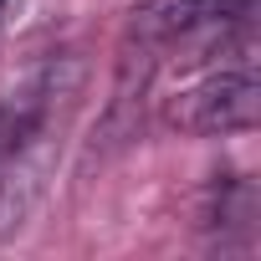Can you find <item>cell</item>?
<instances>
[{
	"instance_id": "6da1fadb",
	"label": "cell",
	"mask_w": 261,
	"mask_h": 261,
	"mask_svg": "<svg viewBox=\"0 0 261 261\" xmlns=\"http://www.w3.org/2000/svg\"><path fill=\"white\" fill-rule=\"evenodd\" d=\"M256 118H261V82L251 67L215 72L190 92H179V102L169 108V123L179 134H246L256 128Z\"/></svg>"
},
{
	"instance_id": "7a4b0ae2",
	"label": "cell",
	"mask_w": 261,
	"mask_h": 261,
	"mask_svg": "<svg viewBox=\"0 0 261 261\" xmlns=\"http://www.w3.org/2000/svg\"><path fill=\"white\" fill-rule=\"evenodd\" d=\"M256 6L261 0H144L134 11V31L149 41H169L210 26H241L256 16Z\"/></svg>"
},
{
	"instance_id": "3957f363",
	"label": "cell",
	"mask_w": 261,
	"mask_h": 261,
	"mask_svg": "<svg viewBox=\"0 0 261 261\" xmlns=\"http://www.w3.org/2000/svg\"><path fill=\"white\" fill-rule=\"evenodd\" d=\"M0 21H6V0H0Z\"/></svg>"
}]
</instances>
